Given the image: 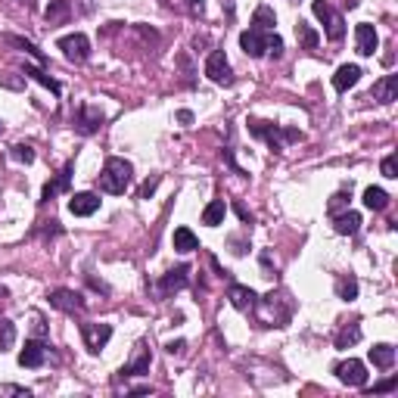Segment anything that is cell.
Returning a JSON list of instances; mask_svg holds the SVG:
<instances>
[{"mask_svg":"<svg viewBox=\"0 0 398 398\" xmlns=\"http://www.w3.org/2000/svg\"><path fill=\"white\" fill-rule=\"evenodd\" d=\"M252 311L258 315L262 327H287L289 317H293V305L287 302L283 293H268L264 298H255Z\"/></svg>","mask_w":398,"mask_h":398,"instance_id":"1","label":"cell"},{"mask_svg":"<svg viewBox=\"0 0 398 398\" xmlns=\"http://www.w3.org/2000/svg\"><path fill=\"white\" fill-rule=\"evenodd\" d=\"M131 181H134V168H131V162H125V159H118V156L106 159L103 171H100V190H103V193L122 196L125 190L131 187Z\"/></svg>","mask_w":398,"mask_h":398,"instance_id":"2","label":"cell"},{"mask_svg":"<svg viewBox=\"0 0 398 398\" xmlns=\"http://www.w3.org/2000/svg\"><path fill=\"white\" fill-rule=\"evenodd\" d=\"M249 134L264 141L274 152L287 150V143H293V141H302V131L280 128V125H271V122H258V118H249Z\"/></svg>","mask_w":398,"mask_h":398,"instance_id":"3","label":"cell"},{"mask_svg":"<svg viewBox=\"0 0 398 398\" xmlns=\"http://www.w3.org/2000/svg\"><path fill=\"white\" fill-rule=\"evenodd\" d=\"M311 10H315V16L324 22V35H327L330 41H342V38H346V22H342V16L327 3V0H315Z\"/></svg>","mask_w":398,"mask_h":398,"instance_id":"4","label":"cell"},{"mask_svg":"<svg viewBox=\"0 0 398 398\" xmlns=\"http://www.w3.org/2000/svg\"><path fill=\"white\" fill-rule=\"evenodd\" d=\"M56 47L63 50V56L69 59V63H78V65H81V63H88V59H90V41H88V35H81V31L59 38Z\"/></svg>","mask_w":398,"mask_h":398,"instance_id":"5","label":"cell"},{"mask_svg":"<svg viewBox=\"0 0 398 398\" xmlns=\"http://www.w3.org/2000/svg\"><path fill=\"white\" fill-rule=\"evenodd\" d=\"M205 75H209V81L221 84V88L234 84V72H230V63H228V56H224V50L209 53V59H205Z\"/></svg>","mask_w":398,"mask_h":398,"instance_id":"6","label":"cell"},{"mask_svg":"<svg viewBox=\"0 0 398 398\" xmlns=\"http://www.w3.org/2000/svg\"><path fill=\"white\" fill-rule=\"evenodd\" d=\"M81 340L90 355H100L112 340V324H81Z\"/></svg>","mask_w":398,"mask_h":398,"instance_id":"7","label":"cell"},{"mask_svg":"<svg viewBox=\"0 0 398 398\" xmlns=\"http://www.w3.org/2000/svg\"><path fill=\"white\" fill-rule=\"evenodd\" d=\"M333 374L340 376V383H346V386H358V389H361L364 383H367V367H364V361H358V358H349V361L336 364Z\"/></svg>","mask_w":398,"mask_h":398,"instance_id":"8","label":"cell"},{"mask_svg":"<svg viewBox=\"0 0 398 398\" xmlns=\"http://www.w3.org/2000/svg\"><path fill=\"white\" fill-rule=\"evenodd\" d=\"M47 298L53 308L63 311V315H84V298L75 289H53Z\"/></svg>","mask_w":398,"mask_h":398,"instance_id":"9","label":"cell"},{"mask_svg":"<svg viewBox=\"0 0 398 398\" xmlns=\"http://www.w3.org/2000/svg\"><path fill=\"white\" fill-rule=\"evenodd\" d=\"M268 35L271 31H258V29H249L240 35V47H243V53L246 56H252V59H262V56H268Z\"/></svg>","mask_w":398,"mask_h":398,"instance_id":"10","label":"cell"},{"mask_svg":"<svg viewBox=\"0 0 398 398\" xmlns=\"http://www.w3.org/2000/svg\"><path fill=\"white\" fill-rule=\"evenodd\" d=\"M100 125H103V109L100 106H78V116H75V131L78 134H94V131H100Z\"/></svg>","mask_w":398,"mask_h":398,"instance_id":"11","label":"cell"},{"mask_svg":"<svg viewBox=\"0 0 398 398\" xmlns=\"http://www.w3.org/2000/svg\"><path fill=\"white\" fill-rule=\"evenodd\" d=\"M376 44H380V38H376L374 25H370V22H358L355 25V50L361 53V56H374Z\"/></svg>","mask_w":398,"mask_h":398,"instance_id":"12","label":"cell"},{"mask_svg":"<svg viewBox=\"0 0 398 398\" xmlns=\"http://www.w3.org/2000/svg\"><path fill=\"white\" fill-rule=\"evenodd\" d=\"M44 361H47V346L41 340H25V349L19 351V364L38 370V367H44Z\"/></svg>","mask_w":398,"mask_h":398,"instance_id":"13","label":"cell"},{"mask_svg":"<svg viewBox=\"0 0 398 398\" xmlns=\"http://www.w3.org/2000/svg\"><path fill=\"white\" fill-rule=\"evenodd\" d=\"M187 280H190V268H187V264H177V268H171L168 274H165L162 280H159V296L177 293V289L187 287Z\"/></svg>","mask_w":398,"mask_h":398,"instance_id":"14","label":"cell"},{"mask_svg":"<svg viewBox=\"0 0 398 398\" xmlns=\"http://www.w3.org/2000/svg\"><path fill=\"white\" fill-rule=\"evenodd\" d=\"M150 364H152V355H150V349L141 342V346L134 349V358H131L118 374L122 376H143V374H150Z\"/></svg>","mask_w":398,"mask_h":398,"instance_id":"15","label":"cell"},{"mask_svg":"<svg viewBox=\"0 0 398 398\" xmlns=\"http://www.w3.org/2000/svg\"><path fill=\"white\" fill-rule=\"evenodd\" d=\"M370 97L376 100V103H395L398 100V75H383L380 81L374 84V90H370Z\"/></svg>","mask_w":398,"mask_h":398,"instance_id":"16","label":"cell"},{"mask_svg":"<svg viewBox=\"0 0 398 398\" xmlns=\"http://www.w3.org/2000/svg\"><path fill=\"white\" fill-rule=\"evenodd\" d=\"M358 81H361V65H355V63L340 65V69H336V75H333V88L340 90V94H346L349 88H355Z\"/></svg>","mask_w":398,"mask_h":398,"instance_id":"17","label":"cell"},{"mask_svg":"<svg viewBox=\"0 0 398 398\" xmlns=\"http://www.w3.org/2000/svg\"><path fill=\"white\" fill-rule=\"evenodd\" d=\"M97 209H100V196L97 193H75L69 199V212L72 215H78V218L94 215Z\"/></svg>","mask_w":398,"mask_h":398,"instance_id":"18","label":"cell"},{"mask_svg":"<svg viewBox=\"0 0 398 398\" xmlns=\"http://www.w3.org/2000/svg\"><path fill=\"white\" fill-rule=\"evenodd\" d=\"M228 298H230V305H234L237 311H252V305H255L258 296H255V289L243 287V283H230Z\"/></svg>","mask_w":398,"mask_h":398,"instance_id":"19","label":"cell"},{"mask_svg":"<svg viewBox=\"0 0 398 398\" xmlns=\"http://www.w3.org/2000/svg\"><path fill=\"white\" fill-rule=\"evenodd\" d=\"M69 181H72V165H65L63 171H59L53 181L44 184V193H41V202H50V199H56L59 193H65L69 190Z\"/></svg>","mask_w":398,"mask_h":398,"instance_id":"20","label":"cell"},{"mask_svg":"<svg viewBox=\"0 0 398 398\" xmlns=\"http://www.w3.org/2000/svg\"><path fill=\"white\" fill-rule=\"evenodd\" d=\"M358 228H361V215L358 212H336L333 215V230L342 237H351L358 234Z\"/></svg>","mask_w":398,"mask_h":398,"instance_id":"21","label":"cell"},{"mask_svg":"<svg viewBox=\"0 0 398 398\" xmlns=\"http://www.w3.org/2000/svg\"><path fill=\"white\" fill-rule=\"evenodd\" d=\"M370 361H374V367L389 370V367L395 364V349L389 346V342H380V346L370 349Z\"/></svg>","mask_w":398,"mask_h":398,"instance_id":"22","label":"cell"},{"mask_svg":"<svg viewBox=\"0 0 398 398\" xmlns=\"http://www.w3.org/2000/svg\"><path fill=\"white\" fill-rule=\"evenodd\" d=\"M44 16H47V22H50V25L65 22V19L72 16V0H50L47 10H44Z\"/></svg>","mask_w":398,"mask_h":398,"instance_id":"23","label":"cell"},{"mask_svg":"<svg viewBox=\"0 0 398 398\" xmlns=\"http://www.w3.org/2000/svg\"><path fill=\"white\" fill-rule=\"evenodd\" d=\"M224 215H228V205H224V199H212V202L205 205V212H202V224L218 228V224H224Z\"/></svg>","mask_w":398,"mask_h":398,"instance_id":"24","label":"cell"},{"mask_svg":"<svg viewBox=\"0 0 398 398\" xmlns=\"http://www.w3.org/2000/svg\"><path fill=\"white\" fill-rule=\"evenodd\" d=\"M22 72H25V75H29V78H35V81L41 84V88H47L53 97H59V94H63V88H59V81H53V78L47 75V72H44V69H38V65H25Z\"/></svg>","mask_w":398,"mask_h":398,"instance_id":"25","label":"cell"},{"mask_svg":"<svg viewBox=\"0 0 398 398\" xmlns=\"http://www.w3.org/2000/svg\"><path fill=\"white\" fill-rule=\"evenodd\" d=\"M364 205H367L370 212H386L389 193L383 187H367V190H364Z\"/></svg>","mask_w":398,"mask_h":398,"instance_id":"26","label":"cell"},{"mask_svg":"<svg viewBox=\"0 0 398 398\" xmlns=\"http://www.w3.org/2000/svg\"><path fill=\"white\" fill-rule=\"evenodd\" d=\"M361 336H364L361 324H349V327H342L340 336H336V349H351V346H358V342H361Z\"/></svg>","mask_w":398,"mask_h":398,"instance_id":"27","label":"cell"},{"mask_svg":"<svg viewBox=\"0 0 398 398\" xmlns=\"http://www.w3.org/2000/svg\"><path fill=\"white\" fill-rule=\"evenodd\" d=\"M274 25H277V16H274V10H271V6H258V10L252 13V29L274 31Z\"/></svg>","mask_w":398,"mask_h":398,"instance_id":"28","label":"cell"},{"mask_svg":"<svg viewBox=\"0 0 398 398\" xmlns=\"http://www.w3.org/2000/svg\"><path fill=\"white\" fill-rule=\"evenodd\" d=\"M175 249L184 252V255H187V252H193V249H199V240H196L193 230H190V228H177L175 230Z\"/></svg>","mask_w":398,"mask_h":398,"instance_id":"29","label":"cell"},{"mask_svg":"<svg viewBox=\"0 0 398 398\" xmlns=\"http://www.w3.org/2000/svg\"><path fill=\"white\" fill-rule=\"evenodd\" d=\"M336 296H340L342 302H355L358 298V280L355 277H340V280H336Z\"/></svg>","mask_w":398,"mask_h":398,"instance_id":"30","label":"cell"},{"mask_svg":"<svg viewBox=\"0 0 398 398\" xmlns=\"http://www.w3.org/2000/svg\"><path fill=\"white\" fill-rule=\"evenodd\" d=\"M16 346V324L0 317V351H10Z\"/></svg>","mask_w":398,"mask_h":398,"instance_id":"31","label":"cell"},{"mask_svg":"<svg viewBox=\"0 0 398 398\" xmlns=\"http://www.w3.org/2000/svg\"><path fill=\"white\" fill-rule=\"evenodd\" d=\"M296 38L302 41V47H305V50H315V47H317V41H321V35H317V31L311 29V25H305V22H298V25H296Z\"/></svg>","mask_w":398,"mask_h":398,"instance_id":"32","label":"cell"},{"mask_svg":"<svg viewBox=\"0 0 398 398\" xmlns=\"http://www.w3.org/2000/svg\"><path fill=\"white\" fill-rule=\"evenodd\" d=\"M6 44H13V47H19V50H25L31 59H38V63H44V53L35 47L31 41H25V38H19V35H6Z\"/></svg>","mask_w":398,"mask_h":398,"instance_id":"33","label":"cell"},{"mask_svg":"<svg viewBox=\"0 0 398 398\" xmlns=\"http://www.w3.org/2000/svg\"><path fill=\"white\" fill-rule=\"evenodd\" d=\"M349 199H351V190H340V193H336L333 199H330L327 212H330V215H336V212H340V209H346V205H349Z\"/></svg>","mask_w":398,"mask_h":398,"instance_id":"34","label":"cell"},{"mask_svg":"<svg viewBox=\"0 0 398 398\" xmlns=\"http://www.w3.org/2000/svg\"><path fill=\"white\" fill-rule=\"evenodd\" d=\"M13 159H16V162H35V150L29 147V143H16V147H13Z\"/></svg>","mask_w":398,"mask_h":398,"instance_id":"35","label":"cell"},{"mask_svg":"<svg viewBox=\"0 0 398 398\" xmlns=\"http://www.w3.org/2000/svg\"><path fill=\"white\" fill-rule=\"evenodd\" d=\"M268 56H274V59L283 56V38L277 35V31H271L268 35Z\"/></svg>","mask_w":398,"mask_h":398,"instance_id":"36","label":"cell"},{"mask_svg":"<svg viewBox=\"0 0 398 398\" xmlns=\"http://www.w3.org/2000/svg\"><path fill=\"white\" fill-rule=\"evenodd\" d=\"M380 171H383V177H398V159H395V152L383 159V162H380Z\"/></svg>","mask_w":398,"mask_h":398,"instance_id":"37","label":"cell"},{"mask_svg":"<svg viewBox=\"0 0 398 398\" xmlns=\"http://www.w3.org/2000/svg\"><path fill=\"white\" fill-rule=\"evenodd\" d=\"M159 184H162V177H159V175L147 177V181H143V187H141V193H137V196H141V199H150L152 193H156V187H159Z\"/></svg>","mask_w":398,"mask_h":398,"instance_id":"38","label":"cell"},{"mask_svg":"<svg viewBox=\"0 0 398 398\" xmlns=\"http://www.w3.org/2000/svg\"><path fill=\"white\" fill-rule=\"evenodd\" d=\"M0 395H25V398H29L31 392L25 386H10V383H6V386H0Z\"/></svg>","mask_w":398,"mask_h":398,"instance_id":"39","label":"cell"},{"mask_svg":"<svg viewBox=\"0 0 398 398\" xmlns=\"http://www.w3.org/2000/svg\"><path fill=\"white\" fill-rule=\"evenodd\" d=\"M0 84H3V88H13V90H22V78H13V75H0Z\"/></svg>","mask_w":398,"mask_h":398,"instance_id":"40","label":"cell"},{"mask_svg":"<svg viewBox=\"0 0 398 398\" xmlns=\"http://www.w3.org/2000/svg\"><path fill=\"white\" fill-rule=\"evenodd\" d=\"M395 386H398V380L392 376V380H386V383H380V386H374V392H392Z\"/></svg>","mask_w":398,"mask_h":398,"instance_id":"41","label":"cell"},{"mask_svg":"<svg viewBox=\"0 0 398 398\" xmlns=\"http://www.w3.org/2000/svg\"><path fill=\"white\" fill-rule=\"evenodd\" d=\"M184 346H187V342H184V340H177V342H168V346H165V349H168V355H181Z\"/></svg>","mask_w":398,"mask_h":398,"instance_id":"42","label":"cell"},{"mask_svg":"<svg viewBox=\"0 0 398 398\" xmlns=\"http://www.w3.org/2000/svg\"><path fill=\"white\" fill-rule=\"evenodd\" d=\"M177 122H181V125H190V122H193V112H190V109H181V112H177Z\"/></svg>","mask_w":398,"mask_h":398,"instance_id":"43","label":"cell"},{"mask_svg":"<svg viewBox=\"0 0 398 398\" xmlns=\"http://www.w3.org/2000/svg\"><path fill=\"white\" fill-rule=\"evenodd\" d=\"M237 215H240L243 221H252V212L246 209V205H240V202H237Z\"/></svg>","mask_w":398,"mask_h":398,"instance_id":"44","label":"cell"},{"mask_svg":"<svg viewBox=\"0 0 398 398\" xmlns=\"http://www.w3.org/2000/svg\"><path fill=\"white\" fill-rule=\"evenodd\" d=\"M6 298H10V293H6V289L0 287V308H3V305H6Z\"/></svg>","mask_w":398,"mask_h":398,"instance_id":"45","label":"cell"},{"mask_svg":"<svg viewBox=\"0 0 398 398\" xmlns=\"http://www.w3.org/2000/svg\"><path fill=\"white\" fill-rule=\"evenodd\" d=\"M187 3L193 6V10H199V13H202V0H187Z\"/></svg>","mask_w":398,"mask_h":398,"instance_id":"46","label":"cell"},{"mask_svg":"<svg viewBox=\"0 0 398 398\" xmlns=\"http://www.w3.org/2000/svg\"><path fill=\"white\" fill-rule=\"evenodd\" d=\"M224 3H228V13H234V0H224Z\"/></svg>","mask_w":398,"mask_h":398,"instance_id":"47","label":"cell"},{"mask_svg":"<svg viewBox=\"0 0 398 398\" xmlns=\"http://www.w3.org/2000/svg\"><path fill=\"white\" fill-rule=\"evenodd\" d=\"M0 131H3V122H0Z\"/></svg>","mask_w":398,"mask_h":398,"instance_id":"48","label":"cell"}]
</instances>
